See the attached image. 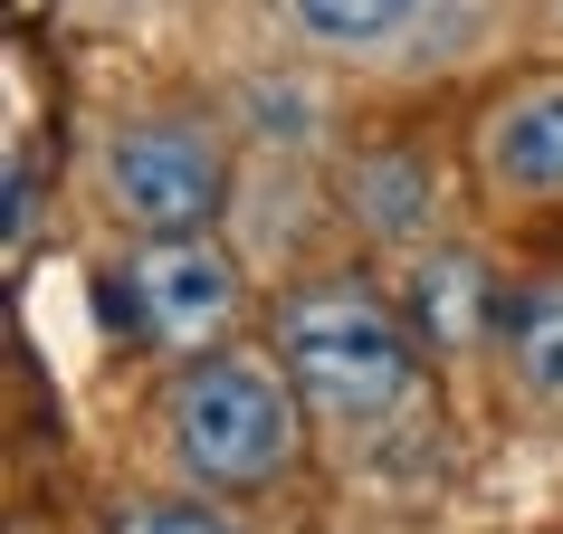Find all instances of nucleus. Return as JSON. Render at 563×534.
<instances>
[{
	"label": "nucleus",
	"instance_id": "nucleus-1",
	"mask_svg": "<svg viewBox=\"0 0 563 534\" xmlns=\"http://www.w3.org/2000/svg\"><path fill=\"white\" fill-rule=\"evenodd\" d=\"M277 372L325 420L363 430V420L411 401L420 363H411V334L391 325L383 297H363V287H306V297L277 305Z\"/></svg>",
	"mask_w": 563,
	"mask_h": 534
},
{
	"label": "nucleus",
	"instance_id": "nucleus-2",
	"mask_svg": "<svg viewBox=\"0 0 563 534\" xmlns=\"http://www.w3.org/2000/svg\"><path fill=\"white\" fill-rule=\"evenodd\" d=\"M163 440H173L191 487H267L297 458V401L277 372L249 354H201L163 401Z\"/></svg>",
	"mask_w": 563,
	"mask_h": 534
},
{
	"label": "nucleus",
	"instance_id": "nucleus-3",
	"mask_svg": "<svg viewBox=\"0 0 563 534\" xmlns=\"http://www.w3.org/2000/svg\"><path fill=\"white\" fill-rule=\"evenodd\" d=\"M106 201L144 238L210 230L220 201H230V153L191 115H144V124H124L115 144H106Z\"/></svg>",
	"mask_w": 563,
	"mask_h": 534
},
{
	"label": "nucleus",
	"instance_id": "nucleus-4",
	"mask_svg": "<svg viewBox=\"0 0 563 534\" xmlns=\"http://www.w3.org/2000/svg\"><path fill=\"white\" fill-rule=\"evenodd\" d=\"M124 325L144 334V344H163V354H191V344H210V334L230 325L239 305V267L210 248L201 230H173V238H144L134 258H124Z\"/></svg>",
	"mask_w": 563,
	"mask_h": 534
},
{
	"label": "nucleus",
	"instance_id": "nucleus-5",
	"mask_svg": "<svg viewBox=\"0 0 563 534\" xmlns=\"http://www.w3.org/2000/svg\"><path fill=\"white\" fill-rule=\"evenodd\" d=\"M487 173L526 201H563V77L506 96L487 115Z\"/></svg>",
	"mask_w": 563,
	"mask_h": 534
},
{
	"label": "nucleus",
	"instance_id": "nucleus-6",
	"mask_svg": "<svg viewBox=\"0 0 563 534\" xmlns=\"http://www.w3.org/2000/svg\"><path fill=\"white\" fill-rule=\"evenodd\" d=\"M411 315H420V334H430L440 354H468L477 334L506 315V297L487 287V267H477L468 248H440V258L411 267Z\"/></svg>",
	"mask_w": 563,
	"mask_h": 534
},
{
	"label": "nucleus",
	"instance_id": "nucleus-7",
	"mask_svg": "<svg viewBox=\"0 0 563 534\" xmlns=\"http://www.w3.org/2000/svg\"><path fill=\"white\" fill-rule=\"evenodd\" d=\"M344 191H354V220L373 238H420V230H430V210H440V181H430L420 153H363Z\"/></svg>",
	"mask_w": 563,
	"mask_h": 534
},
{
	"label": "nucleus",
	"instance_id": "nucleus-8",
	"mask_svg": "<svg viewBox=\"0 0 563 534\" xmlns=\"http://www.w3.org/2000/svg\"><path fill=\"white\" fill-rule=\"evenodd\" d=\"M506 334V363H516V382L534 391V401H563V277H544V287H516L497 315Z\"/></svg>",
	"mask_w": 563,
	"mask_h": 534
},
{
	"label": "nucleus",
	"instance_id": "nucleus-9",
	"mask_svg": "<svg viewBox=\"0 0 563 534\" xmlns=\"http://www.w3.org/2000/svg\"><path fill=\"white\" fill-rule=\"evenodd\" d=\"M287 10L316 48H344V58H383L430 20V0H287Z\"/></svg>",
	"mask_w": 563,
	"mask_h": 534
},
{
	"label": "nucleus",
	"instance_id": "nucleus-10",
	"mask_svg": "<svg viewBox=\"0 0 563 534\" xmlns=\"http://www.w3.org/2000/svg\"><path fill=\"white\" fill-rule=\"evenodd\" d=\"M239 105H249V134H267V144H306L316 134V96L297 77H249Z\"/></svg>",
	"mask_w": 563,
	"mask_h": 534
},
{
	"label": "nucleus",
	"instance_id": "nucleus-11",
	"mask_svg": "<svg viewBox=\"0 0 563 534\" xmlns=\"http://www.w3.org/2000/svg\"><path fill=\"white\" fill-rule=\"evenodd\" d=\"M115 534H230V515H210V505H144Z\"/></svg>",
	"mask_w": 563,
	"mask_h": 534
},
{
	"label": "nucleus",
	"instance_id": "nucleus-12",
	"mask_svg": "<svg viewBox=\"0 0 563 534\" xmlns=\"http://www.w3.org/2000/svg\"><path fill=\"white\" fill-rule=\"evenodd\" d=\"M30 210H38V163L20 153L10 163V238H30Z\"/></svg>",
	"mask_w": 563,
	"mask_h": 534
}]
</instances>
